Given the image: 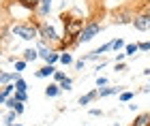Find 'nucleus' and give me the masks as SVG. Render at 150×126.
I'll return each instance as SVG.
<instances>
[{
    "label": "nucleus",
    "mask_w": 150,
    "mask_h": 126,
    "mask_svg": "<svg viewBox=\"0 0 150 126\" xmlns=\"http://www.w3.org/2000/svg\"><path fill=\"white\" fill-rule=\"evenodd\" d=\"M60 19H62V24H64V38L69 43H77L79 34L86 28L84 19H79V17H67V15H62Z\"/></svg>",
    "instance_id": "f257e3e1"
},
{
    "label": "nucleus",
    "mask_w": 150,
    "mask_h": 126,
    "mask_svg": "<svg viewBox=\"0 0 150 126\" xmlns=\"http://www.w3.org/2000/svg\"><path fill=\"white\" fill-rule=\"evenodd\" d=\"M11 34L24 38V41H39V26L37 24H30V22L13 24L11 26Z\"/></svg>",
    "instance_id": "f03ea898"
},
{
    "label": "nucleus",
    "mask_w": 150,
    "mask_h": 126,
    "mask_svg": "<svg viewBox=\"0 0 150 126\" xmlns=\"http://www.w3.org/2000/svg\"><path fill=\"white\" fill-rule=\"evenodd\" d=\"M39 38H43V41L50 43V45H56V47H58V43L62 41L60 34L56 32V28L50 26L47 22H41V24H39Z\"/></svg>",
    "instance_id": "7ed1b4c3"
},
{
    "label": "nucleus",
    "mask_w": 150,
    "mask_h": 126,
    "mask_svg": "<svg viewBox=\"0 0 150 126\" xmlns=\"http://www.w3.org/2000/svg\"><path fill=\"white\" fill-rule=\"evenodd\" d=\"M103 30V26H101L99 22H94V19H90V22L86 24V28H84V32L79 34V38H77V43H88V41H92L94 36L99 34V32Z\"/></svg>",
    "instance_id": "20e7f679"
},
{
    "label": "nucleus",
    "mask_w": 150,
    "mask_h": 126,
    "mask_svg": "<svg viewBox=\"0 0 150 126\" xmlns=\"http://www.w3.org/2000/svg\"><path fill=\"white\" fill-rule=\"evenodd\" d=\"M133 26H135V30H139V32H148L150 30V15L148 13L135 15L133 17Z\"/></svg>",
    "instance_id": "39448f33"
},
{
    "label": "nucleus",
    "mask_w": 150,
    "mask_h": 126,
    "mask_svg": "<svg viewBox=\"0 0 150 126\" xmlns=\"http://www.w3.org/2000/svg\"><path fill=\"white\" fill-rule=\"evenodd\" d=\"M37 49H39V58H43V60H45V64H47V60H50V56L54 54L52 45H50V43H45L43 38H39V41H37Z\"/></svg>",
    "instance_id": "423d86ee"
},
{
    "label": "nucleus",
    "mask_w": 150,
    "mask_h": 126,
    "mask_svg": "<svg viewBox=\"0 0 150 126\" xmlns=\"http://www.w3.org/2000/svg\"><path fill=\"white\" fill-rule=\"evenodd\" d=\"M50 11H52V0H41V2H39V6L35 9L37 17H41V19L50 15Z\"/></svg>",
    "instance_id": "0eeeda50"
},
{
    "label": "nucleus",
    "mask_w": 150,
    "mask_h": 126,
    "mask_svg": "<svg viewBox=\"0 0 150 126\" xmlns=\"http://www.w3.org/2000/svg\"><path fill=\"white\" fill-rule=\"evenodd\" d=\"M112 94H122V88L120 85H105V88H99V96L101 98L112 96Z\"/></svg>",
    "instance_id": "6e6552de"
},
{
    "label": "nucleus",
    "mask_w": 150,
    "mask_h": 126,
    "mask_svg": "<svg viewBox=\"0 0 150 126\" xmlns=\"http://www.w3.org/2000/svg\"><path fill=\"white\" fill-rule=\"evenodd\" d=\"M94 98H99V88H97V90H90V92H86V94L79 98V105H81V107H84V105H90V103L94 101Z\"/></svg>",
    "instance_id": "1a4fd4ad"
},
{
    "label": "nucleus",
    "mask_w": 150,
    "mask_h": 126,
    "mask_svg": "<svg viewBox=\"0 0 150 126\" xmlns=\"http://www.w3.org/2000/svg\"><path fill=\"white\" fill-rule=\"evenodd\" d=\"M60 92H62V90H60V83H50V85L45 88V96H47V98H56Z\"/></svg>",
    "instance_id": "9d476101"
},
{
    "label": "nucleus",
    "mask_w": 150,
    "mask_h": 126,
    "mask_svg": "<svg viewBox=\"0 0 150 126\" xmlns=\"http://www.w3.org/2000/svg\"><path fill=\"white\" fill-rule=\"evenodd\" d=\"M39 58V49H24V54H22V60H26V62H35Z\"/></svg>",
    "instance_id": "9b49d317"
},
{
    "label": "nucleus",
    "mask_w": 150,
    "mask_h": 126,
    "mask_svg": "<svg viewBox=\"0 0 150 126\" xmlns=\"http://www.w3.org/2000/svg\"><path fill=\"white\" fill-rule=\"evenodd\" d=\"M54 75H56V69L52 64H45L41 71H37V77H54Z\"/></svg>",
    "instance_id": "f8f14e48"
},
{
    "label": "nucleus",
    "mask_w": 150,
    "mask_h": 126,
    "mask_svg": "<svg viewBox=\"0 0 150 126\" xmlns=\"http://www.w3.org/2000/svg\"><path fill=\"white\" fill-rule=\"evenodd\" d=\"M17 116H19L17 111H13V109H11V111H6V113L2 116V122H4L6 126H13V124H15V120H17Z\"/></svg>",
    "instance_id": "ddd939ff"
},
{
    "label": "nucleus",
    "mask_w": 150,
    "mask_h": 126,
    "mask_svg": "<svg viewBox=\"0 0 150 126\" xmlns=\"http://www.w3.org/2000/svg\"><path fill=\"white\" fill-rule=\"evenodd\" d=\"M131 126H150V113H142L135 118V122Z\"/></svg>",
    "instance_id": "4468645a"
},
{
    "label": "nucleus",
    "mask_w": 150,
    "mask_h": 126,
    "mask_svg": "<svg viewBox=\"0 0 150 126\" xmlns=\"http://www.w3.org/2000/svg\"><path fill=\"white\" fill-rule=\"evenodd\" d=\"M139 51V43H129L127 47H125V54L127 56H135Z\"/></svg>",
    "instance_id": "2eb2a0df"
},
{
    "label": "nucleus",
    "mask_w": 150,
    "mask_h": 126,
    "mask_svg": "<svg viewBox=\"0 0 150 126\" xmlns=\"http://www.w3.org/2000/svg\"><path fill=\"white\" fill-rule=\"evenodd\" d=\"M129 22L133 24V17H129V13H120V15L116 13V24H129Z\"/></svg>",
    "instance_id": "dca6fc26"
},
{
    "label": "nucleus",
    "mask_w": 150,
    "mask_h": 126,
    "mask_svg": "<svg viewBox=\"0 0 150 126\" xmlns=\"http://www.w3.org/2000/svg\"><path fill=\"white\" fill-rule=\"evenodd\" d=\"M17 2L22 4V6H26V9H37L41 0H17Z\"/></svg>",
    "instance_id": "f3484780"
},
{
    "label": "nucleus",
    "mask_w": 150,
    "mask_h": 126,
    "mask_svg": "<svg viewBox=\"0 0 150 126\" xmlns=\"http://www.w3.org/2000/svg\"><path fill=\"white\" fill-rule=\"evenodd\" d=\"M13 85H15V90H17V92H26V90H28V83H26L22 77H19V79H17V81L13 83Z\"/></svg>",
    "instance_id": "a211bd4d"
},
{
    "label": "nucleus",
    "mask_w": 150,
    "mask_h": 126,
    "mask_svg": "<svg viewBox=\"0 0 150 126\" xmlns=\"http://www.w3.org/2000/svg\"><path fill=\"white\" fill-rule=\"evenodd\" d=\"M122 47H127V43L122 41V38H114V41H112V49L118 51V49H122Z\"/></svg>",
    "instance_id": "6ab92c4d"
},
{
    "label": "nucleus",
    "mask_w": 150,
    "mask_h": 126,
    "mask_svg": "<svg viewBox=\"0 0 150 126\" xmlns=\"http://www.w3.org/2000/svg\"><path fill=\"white\" fill-rule=\"evenodd\" d=\"M133 96H135L133 92H122V94H118V98H120V103H129V101H131Z\"/></svg>",
    "instance_id": "aec40b11"
},
{
    "label": "nucleus",
    "mask_w": 150,
    "mask_h": 126,
    "mask_svg": "<svg viewBox=\"0 0 150 126\" xmlns=\"http://www.w3.org/2000/svg\"><path fill=\"white\" fill-rule=\"evenodd\" d=\"M60 62H62V64H73V56L67 54V51H62V56H60Z\"/></svg>",
    "instance_id": "412c9836"
},
{
    "label": "nucleus",
    "mask_w": 150,
    "mask_h": 126,
    "mask_svg": "<svg viewBox=\"0 0 150 126\" xmlns=\"http://www.w3.org/2000/svg\"><path fill=\"white\" fill-rule=\"evenodd\" d=\"M13 96H15V101H19V103H26V101H28V94H26V92H17V90H15V94H13Z\"/></svg>",
    "instance_id": "4be33fe9"
},
{
    "label": "nucleus",
    "mask_w": 150,
    "mask_h": 126,
    "mask_svg": "<svg viewBox=\"0 0 150 126\" xmlns=\"http://www.w3.org/2000/svg\"><path fill=\"white\" fill-rule=\"evenodd\" d=\"M60 56H62L60 51H54V54L50 56V60H47V64H52V66H54V64H56V62L60 60Z\"/></svg>",
    "instance_id": "5701e85b"
},
{
    "label": "nucleus",
    "mask_w": 150,
    "mask_h": 126,
    "mask_svg": "<svg viewBox=\"0 0 150 126\" xmlns=\"http://www.w3.org/2000/svg\"><path fill=\"white\" fill-rule=\"evenodd\" d=\"M64 79H67L64 73H62V71H56V75H54V81H56V83H62Z\"/></svg>",
    "instance_id": "b1692460"
},
{
    "label": "nucleus",
    "mask_w": 150,
    "mask_h": 126,
    "mask_svg": "<svg viewBox=\"0 0 150 126\" xmlns=\"http://www.w3.org/2000/svg\"><path fill=\"white\" fill-rule=\"evenodd\" d=\"M71 85H73V79L71 77H67L62 83H60V90H71Z\"/></svg>",
    "instance_id": "393cba45"
},
{
    "label": "nucleus",
    "mask_w": 150,
    "mask_h": 126,
    "mask_svg": "<svg viewBox=\"0 0 150 126\" xmlns=\"http://www.w3.org/2000/svg\"><path fill=\"white\" fill-rule=\"evenodd\" d=\"M26 64H28L26 60H17V62H15V73H22V71L26 69Z\"/></svg>",
    "instance_id": "a878e982"
},
{
    "label": "nucleus",
    "mask_w": 150,
    "mask_h": 126,
    "mask_svg": "<svg viewBox=\"0 0 150 126\" xmlns=\"http://www.w3.org/2000/svg\"><path fill=\"white\" fill-rule=\"evenodd\" d=\"M105 85H107V77H97V88H105Z\"/></svg>",
    "instance_id": "bb28decb"
},
{
    "label": "nucleus",
    "mask_w": 150,
    "mask_h": 126,
    "mask_svg": "<svg viewBox=\"0 0 150 126\" xmlns=\"http://www.w3.org/2000/svg\"><path fill=\"white\" fill-rule=\"evenodd\" d=\"M139 51H150V43H139Z\"/></svg>",
    "instance_id": "cd10ccee"
},
{
    "label": "nucleus",
    "mask_w": 150,
    "mask_h": 126,
    "mask_svg": "<svg viewBox=\"0 0 150 126\" xmlns=\"http://www.w3.org/2000/svg\"><path fill=\"white\" fill-rule=\"evenodd\" d=\"M84 64H86V58H81V60L75 62V69H84Z\"/></svg>",
    "instance_id": "c85d7f7f"
},
{
    "label": "nucleus",
    "mask_w": 150,
    "mask_h": 126,
    "mask_svg": "<svg viewBox=\"0 0 150 126\" xmlns=\"http://www.w3.org/2000/svg\"><path fill=\"white\" fill-rule=\"evenodd\" d=\"M125 69H127V66L122 64V62H116V73H120V71H125Z\"/></svg>",
    "instance_id": "c756f323"
},
{
    "label": "nucleus",
    "mask_w": 150,
    "mask_h": 126,
    "mask_svg": "<svg viewBox=\"0 0 150 126\" xmlns=\"http://www.w3.org/2000/svg\"><path fill=\"white\" fill-rule=\"evenodd\" d=\"M101 113H103L101 109H90V116H101Z\"/></svg>",
    "instance_id": "7c9ffc66"
},
{
    "label": "nucleus",
    "mask_w": 150,
    "mask_h": 126,
    "mask_svg": "<svg viewBox=\"0 0 150 126\" xmlns=\"http://www.w3.org/2000/svg\"><path fill=\"white\" fill-rule=\"evenodd\" d=\"M146 13H148V15H150V6H148V11H146Z\"/></svg>",
    "instance_id": "2f4dec72"
},
{
    "label": "nucleus",
    "mask_w": 150,
    "mask_h": 126,
    "mask_svg": "<svg viewBox=\"0 0 150 126\" xmlns=\"http://www.w3.org/2000/svg\"><path fill=\"white\" fill-rule=\"evenodd\" d=\"M13 126H22V124H13Z\"/></svg>",
    "instance_id": "473e14b6"
}]
</instances>
